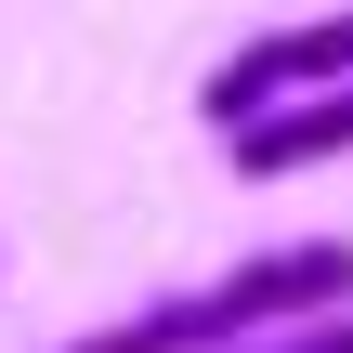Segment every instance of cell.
I'll use <instances>...</instances> for the list:
<instances>
[{
	"mask_svg": "<svg viewBox=\"0 0 353 353\" xmlns=\"http://www.w3.org/2000/svg\"><path fill=\"white\" fill-rule=\"evenodd\" d=\"M327 314H353V236H288V249H249V262H223V275H196L65 353H249L288 327H327Z\"/></svg>",
	"mask_w": 353,
	"mask_h": 353,
	"instance_id": "1",
	"label": "cell"
},
{
	"mask_svg": "<svg viewBox=\"0 0 353 353\" xmlns=\"http://www.w3.org/2000/svg\"><path fill=\"white\" fill-rule=\"evenodd\" d=\"M341 79H353V0L341 13H301V26H262L249 52H223V65L196 79V118H210V131H249V118H275V105L341 92Z\"/></svg>",
	"mask_w": 353,
	"mask_h": 353,
	"instance_id": "2",
	"label": "cell"
},
{
	"mask_svg": "<svg viewBox=\"0 0 353 353\" xmlns=\"http://www.w3.org/2000/svg\"><path fill=\"white\" fill-rule=\"evenodd\" d=\"M327 157H353V79L314 92V105H275V118L223 131V170L236 183H288V170H327Z\"/></svg>",
	"mask_w": 353,
	"mask_h": 353,
	"instance_id": "3",
	"label": "cell"
},
{
	"mask_svg": "<svg viewBox=\"0 0 353 353\" xmlns=\"http://www.w3.org/2000/svg\"><path fill=\"white\" fill-rule=\"evenodd\" d=\"M249 353H353V314H327V327H288V341H249Z\"/></svg>",
	"mask_w": 353,
	"mask_h": 353,
	"instance_id": "4",
	"label": "cell"
}]
</instances>
